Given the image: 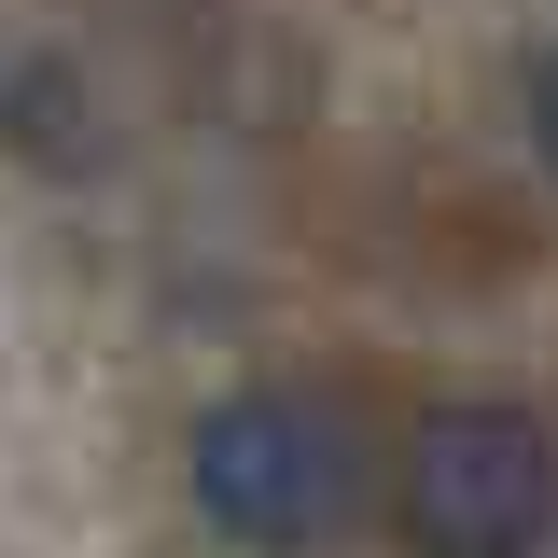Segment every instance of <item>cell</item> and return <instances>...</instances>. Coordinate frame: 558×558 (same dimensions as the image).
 <instances>
[{
  "instance_id": "obj_1",
  "label": "cell",
  "mask_w": 558,
  "mask_h": 558,
  "mask_svg": "<svg viewBox=\"0 0 558 558\" xmlns=\"http://www.w3.org/2000/svg\"><path fill=\"white\" fill-rule=\"evenodd\" d=\"M182 488H196V531L238 558H307L363 517V433L322 391H223L182 433Z\"/></svg>"
},
{
  "instance_id": "obj_2",
  "label": "cell",
  "mask_w": 558,
  "mask_h": 558,
  "mask_svg": "<svg viewBox=\"0 0 558 558\" xmlns=\"http://www.w3.org/2000/svg\"><path fill=\"white\" fill-rule=\"evenodd\" d=\"M391 531H405V558H545L558 545V433L517 391L433 405L391 461Z\"/></svg>"
},
{
  "instance_id": "obj_3",
  "label": "cell",
  "mask_w": 558,
  "mask_h": 558,
  "mask_svg": "<svg viewBox=\"0 0 558 558\" xmlns=\"http://www.w3.org/2000/svg\"><path fill=\"white\" fill-rule=\"evenodd\" d=\"M531 154H545V182H558V43L531 57Z\"/></svg>"
}]
</instances>
